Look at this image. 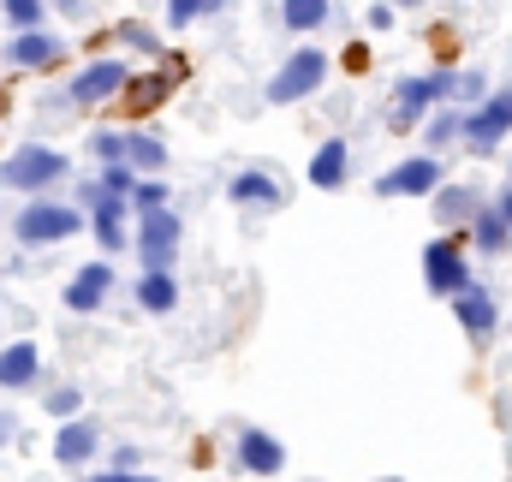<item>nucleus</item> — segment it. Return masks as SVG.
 Returning <instances> with one entry per match:
<instances>
[{
    "instance_id": "6",
    "label": "nucleus",
    "mask_w": 512,
    "mask_h": 482,
    "mask_svg": "<svg viewBox=\"0 0 512 482\" xmlns=\"http://www.w3.org/2000/svg\"><path fill=\"white\" fill-rule=\"evenodd\" d=\"M423 274H429V286L441 292V298H453V292H465L471 286V274H465V256H459V239H435L423 250Z\"/></svg>"
},
{
    "instance_id": "8",
    "label": "nucleus",
    "mask_w": 512,
    "mask_h": 482,
    "mask_svg": "<svg viewBox=\"0 0 512 482\" xmlns=\"http://www.w3.org/2000/svg\"><path fill=\"white\" fill-rule=\"evenodd\" d=\"M459 90V78L453 72H429V78H405L399 84V108H393V125H411L429 102H441V96H453Z\"/></svg>"
},
{
    "instance_id": "10",
    "label": "nucleus",
    "mask_w": 512,
    "mask_h": 482,
    "mask_svg": "<svg viewBox=\"0 0 512 482\" xmlns=\"http://www.w3.org/2000/svg\"><path fill=\"white\" fill-rule=\"evenodd\" d=\"M435 185H441V167H435L429 155L399 161L393 173H382V179H376V191H382V197H423V191H435Z\"/></svg>"
},
{
    "instance_id": "12",
    "label": "nucleus",
    "mask_w": 512,
    "mask_h": 482,
    "mask_svg": "<svg viewBox=\"0 0 512 482\" xmlns=\"http://www.w3.org/2000/svg\"><path fill=\"white\" fill-rule=\"evenodd\" d=\"M453 310H459V322H465V334H477V340H489L495 334V322H501V310H495V298L471 280L465 292H453Z\"/></svg>"
},
{
    "instance_id": "28",
    "label": "nucleus",
    "mask_w": 512,
    "mask_h": 482,
    "mask_svg": "<svg viewBox=\"0 0 512 482\" xmlns=\"http://www.w3.org/2000/svg\"><path fill=\"white\" fill-rule=\"evenodd\" d=\"M48 411H54V417H72V411H78V387H54V393H48Z\"/></svg>"
},
{
    "instance_id": "19",
    "label": "nucleus",
    "mask_w": 512,
    "mask_h": 482,
    "mask_svg": "<svg viewBox=\"0 0 512 482\" xmlns=\"http://www.w3.org/2000/svg\"><path fill=\"white\" fill-rule=\"evenodd\" d=\"M137 298H143L149 310H173V304H179V286H173L167 268H149V274L137 280Z\"/></svg>"
},
{
    "instance_id": "36",
    "label": "nucleus",
    "mask_w": 512,
    "mask_h": 482,
    "mask_svg": "<svg viewBox=\"0 0 512 482\" xmlns=\"http://www.w3.org/2000/svg\"><path fill=\"white\" fill-rule=\"evenodd\" d=\"M399 6H423V0H399Z\"/></svg>"
},
{
    "instance_id": "18",
    "label": "nucleus",
    "mask_w": 512,
    "mask_h": 482,
    "mask_svg": "<svg viewBox=\"0 0 512 482\" xmlns=\"http://www.w3.org/2000/svg\"><path fill=\"white\" fill-rule=\"evenodd\" d=\"M340 179H346V143H340V137H328V143H322V155L310 161V185L334 191Z\"/></svg>"
},
{
    "instance_id": "1",
    "label": "nucleus",
    "mask_w": 512,
    "mask_h": 482,
    "mask_svg": "<svg viewBox=\"0 0 512 482\" xmlns=\"http://www.w3.org/2000/svg\"><path fill=\"white\" fill-rule=\"evenodd\" d=\"M328 78V54L322 48H298L280 72H274V84H268V102H298V96H310L316 84Z\"/></svg>"
},
{
    "instance_id": "22",
    "label": "nucleus",
    "mask_w": 512,
    "mask_h": 482,
    "mask_svg": "<svg viewBox=\"0 0 512 482\" xmlns=\"http://www.w3.org/2000/svg\"><path fill=\"white\" fill-rule=\"evenodd\" d=\"M280 18H286V30H316L328 18V0H286Z\"/></svg>"
},
{
    "instance_id": "23",
    "label": "nucleus",
    "mask_w": 512,
    "mask_h": 482,
    "mask_svg": "<svg viewBox=\"0 0 512 482\" xmlns=\"http://www.w3.org/2000/svg\"><path fill=\"white\" fill-rule=\"evenodd\" d=\"M507 233H512V221L501 209H477V244L483 250H507Z\"/></svg>"
},
{
    "instance_id": "30",
    "label": "nucleus",
    "mask_w": 512,
    "mask_h": 482,
    "mask_svg": "<svg viewBox=\"0 0 512 482\" xmlns=\"http://www.w3.org/2000/svg\"><path fill=\"white\" fill-rule=\"evenodd\" d=\"M453 131H465V120H459V114H441V120L429 125V143H447Z\"/></svg>"
},
{
    "instance_id": "26",
    "label": "nucleus",
    "mask_w": 512,
    "mask_h": 482,
    "mask_svg": "<svg viewBox=\"0 0 512 482\" xmlns=\"http://www.w3.org/2000/svg\"><path fill=\"white\" fill-rule=\"evenodd\" d=\"M6 18L24 24V30H36L42 24V0H6Z\"/></svg>"
},
{
    "instance_id": "4",
    "label": "nucleus",
    "mask_w": 512,
    "mask_h": 482,
    "mask_svg": "<svg viewBox=\"0 0 512 482\" xmlns=\"http://www.w3.org/2000/svg\"><path fill=\"white\" fill-rule=\"evenodd\" d=\"M137 250H143V262L149 268H167L173 262V250H179V215L161 203V209H143V221H137Z\"/></svg>"
},
{
    "instance_id": "9",
    "label": "nucleus",
    "mask_w": 512,
    "mask_h": 482,
    "mask_svg": "<svg viewBox=\"0 0 512 482\" xmlns=\"http://www.w3.org/2000/svg\"><path fill=\"white\" fill-rule=\"evenodd\" d=\"M507 131H512V90H501L489 108H477V114L465 120V143H471L477 155H489V149H495Z\"/></svg>"
},
{
    "instance_id": "32",
    "label": "nucleus",
    "mask_w": 512,
    "mask_h": 482,
    "mask_svg": "<svg viewBox=\"0 0 512 482\" xmlns=\"http://www.w3.org/2000/svg\"><path fill=\"white\" fill-rule=\"evenodd\" d=\"M84 482H149V477H126V471H114V477H84Z\"/></svg>"
},
{
    "instance_id": "13",
    "label": "nucleus",
    "mask_w": 512,
    "mask_h": 482,
    "mask_svg": "<svg viewBox=\"0 0 512 482\" xmlns=\"http://www.w3.org/2000/svg\"><path fill=\"white\" fill-rule=\"evenodd\" d=\"M6 60H12V66H42V72H48V66H60V60H66V42H60V36H48V30H24V36L6 48Z\"/></svg>"
},
{
    "instance_id": "7",
    "label": "nucleus",
    "mask_w": 512,
    "mask_h": 482,
    "mask_svg": "<svg viewBox=\"0 0 512 482\" xmlns=\"http://www.w3.org/2000/svg\"><path fill=\"white\" fill-rule=\"evenodd\" d=\"M120 90H126V66H120V60H96V66H84V72L72 78V102H78V108L120 102Z\"/></svg>"
},
{
    "instance_id": "15",
    "label": "nucleus",
    "mask_w": 512,
    "mask_h": 482,
    "mask_svg": "<svg viewBox=\"0 0 512 482\" xmlns=\"http://www.w3.org/2000/svg\"><path fill=\"white\" fill-rule=\"evenodd\" d=\"M96 441H102L96 423H90V417H72V423L54 435V459H60V465H84V459L96 453Z\"/></svg>"
},
{
    "instance_id": "33",
    "label": "nucleus",
    "mask_w": 512,
    "mask_h": 482,
    "mask_svg": "<svg viewBox=\"0 0 512 482\" xmlns=\"http://www.w3.org/2000/svg\"><path fill=\"white\" fill-rule=\"evenodd\" d=\"M6 441H12V417L0 411V447H6Z\"/></svg>"
},
{
    "instance_id": "5",
    "label": "nucleus",
    "mask_w": 512,
    "mask_h": 482,
    "mask_svg": "<svg viewBox=\"0 0 512 482\" xmlns=\"http://www.w3.org/2000/svg\"><path fill=\"white\" fill-rule=\"evenodd\" d=\"M60 173H66V155H54V149H18L0 179H6L12 191H42V185H54Z\"/></svg>"
},
{
    "instance_id": "2",
    "label": "nucleus",
    "mask_w": 512,
    "mask_h": 482,
    "mask_svg": "<svg viewBox=\"0 0 512 482\" xmlns=\"http://www.w3.org/2000/svg\"><path fill=\"white\" fill-rule=\"evenodd\" d=\"M84 227V215L78 209H60V203H30L24 215H18V244H60L72 239Z\"/></svg>"
},
{
    "instance_id": "24",
    "label": "nucleus",
    "mask_w": 512,
    "mask_h": 482,
    "mask_svg": "<svg viewBox=\"0 0 512 482\" xmlns=\"http://www.w3.org/2000/svg\"><path fill=\"white\" fill-rule=\"evenodd\" d=\"M126 155H131V167H161V161H167V149H161L155 137H143V131L126 137Z\"/></svg>"
},
{
    "instance_id": "25",
    "label": "nucleus",
    "mask_w": 512,
    "mask_h": 482,
    "mask_svg": "<svg viewBox=\"0 0 512 482\" xmlns=\"http://www.w3.org/2000/svg\"><path fill=\"white\" fill-rule=\"evenodd\" d=\"M131 203H137V209H161V203H167V185H161V179H143V185H131Z\"/></svg>"
},
{
    "instance_id": "14",
    "label": "nucleus",
    "mask_w": 512,
    "mask_h": 482,
    "mask_svg": "<svg viewBox=\"0 0 512 482\" xmlns=\"http://www.w3.org/2000/svg\"><path fill=\"white\" fill-rule=\"evenodd\" d=\"M239 465H245V471H256V477H280L286 447H280L274 435H262V429H245V435H239Z\"/></svg>"
},
{
    "instance_id": "21",
    "label": "nucleus",
    "mask_w": 512,
    "mask_h": 482,
    "mask_svg": "<svg viewBox=\"0 0 512 482\" xmlns=\"http://www.w3.org/2000/svg\"><path fill=\"white\" fill-rule=\"evenodd\" d=\"M477 209H483V203H477L465 185H453V191H441V197H435V215H441V221H465V215L477 221Z\"/></svg>"
},
{
    "instance_id": "34",
    "label": "nucleus",
    "mask_w": 512,
    "mask_h": 482,
    "mask_svg": "<svg viewBox=\"0 0 512 482\" xmlns=\"http://www.w3.org/2000/svg\"><path fill=\"white\" fill-rule=\"evenodd\" d=\"M54 6H60V12H84V0H54Z\"/></svg>"
},
{
    "instance_id": "16",
    "label": "nucleus",
    "mask_w": 512,
    "mask_h": 482,
    "mask_svg": "<svg viewBox=\"0 0 512 482\" xmlns=\"http://www.w3.org/2000/svg\"><path fill=\"white\" fill-rule=\"evenodd\" d=\"M108 286H114V268H108V262L78 268V280L66 286V304H72V310H96V304L108 298Z\"/></svg>"
},
{
    "instance_id": "35",
    "label": "nucleus",
    "mask_w": 512,
    "mask_h": 482,
    "mask_svg": "<svg viewBox=\"0 0 512 482\" xmlns=\"http://www.w3.org/2000/svg\"><path fill=\"white\" fill-rule=\"evenodd\" d=\"M501 215H507V221H512V185H507V191H501Z\"/></svg>"
},
{
    "instance_id": "3",
    "label": "nucleus",
    "mask_w": 512,
    "mask_h": 482,
    "mask_svg": "<svg viewBox=\"0 0 512 482\" xmlns=\"http://www.w3.org/2000/svg\"><path fill=\"white\" fill-rule=\"evenodd\" d=\"M179 72H185V54H167V66H161V72H149V78H126V90H120V108H126L131 120H137V114H149V108H161V102L173 96Z\"/></svg>"
},
{
    "instance_id": "20",
    "label": "nucleus",
    "mask_w": 512,
    "mask_h": 482,
    "mask_svg": "<svg viewBox=\"0 0 512 482\" xmlns=\"http://www.w3.org/2000/svg\"><path fill=\"white\" fill-rule=\"evenodd\" d=\"M280 197H286V191H280L268 173H239V179H233V203H280Z\"/></svg>"
},
{
    "instance_id": "11",
    "label": "nucleus",
    "mask_w": 512,
    "mask_h": 482,
    "mask_svg": "<svg viewBox=\"0 0 512 482\" xmlns=\"http://www.w3.org/2000/svg\"><path fill=\"white\" fill-rule=\"evenodd\" d=\"M90 215H96V239L108 250L126 244V191H108V185H90Z\"/></svg>"
},
{
    "instance_id": "27",
    "label": "nucleus",
    "mask_w": 512,
    "mask_h": 482,
    "mask_svg": "<svg viewBox=\"0 0 512 482\" xmlns=\"http://www.w3.org/2000/svg\"><path fill=\"white\" fill-rule=\"evenodd\" d=\"M209 6H221V0H167V18H173V24H191V18L209 12Z\"/></svg>"
},
{
    "instance_id": "31",
    "label": "nucleus",
    "mask_w": 512,
    "mask_h": 482,
    "mask_svg": "<svg viewBox=\"0 0 512 482\" xmlns=\"http://www.w3.org/2000/svg\"><path fill=\"white\" fill-rule=\"evenodd\" d=\"M120 36H126V42H137V48H161V42H155V36H149V30H143V24H126V30H120Z\"/></svg>"
},
{
    "instance_id": "17",
    "label": "nucleus",
    "mask_w": 512,
    "mask_h": 482,
    "mask_svg": "<svg viewBox=\"0 0 512 482\" xmlns=\"http://www.w3.org/2000/svg\"><path fill=\"white\" fill-rule=\"evenodd\" d=\"M36 375H42V352L30 340H18V346L0 352V387H30Z\"/></svg>"
},
{
    "instance_id": "29",
    "label": "nucleus",
    "mask_w": 512,
    "mask_h": 482,
    "mask_svg": "<svg viewBox=\"0 0 512 482\" xmlns=\"http://www.w3.org/2000/svg\"><path fill=\"white\" fill-rule=\"evenodd\" d=\"M96 155H102V161H120V155H126V137H120V131H102V137H96Z\"/></svg>"
}]
</instances>
